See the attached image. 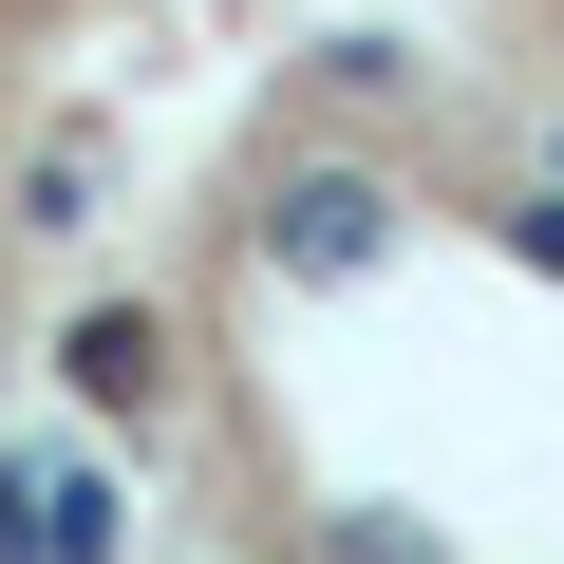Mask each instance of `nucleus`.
Wrapping results in <instances>:
<instances>
[{
  "label": "nucleus",
  "instance_id": "1",
  "mask_svg": "<svg viewBox=\"0 0 564 564\" xmlns=\"http://www.w3.org/2000/svg\"><path fill=\"white\" fill-rule=\"evenodd\" d=\"M113 545H132V508L95 452H0V564H113Z\"/></svg>",
  "mask_w": 564,
  "mask_h": 564
},
{
  "label": "nucleus",
  "instance_id": "2",
  "mask_svg": "<svg viewBox=\"0 0 564 564\" xmlns=\"http://www.w3.org/2000/svg\"><path fill=\"white\" fill-rule=\"evenodd\" d=\"M377 245H395V188L377 170H282V207H263V263L282 282H358Z\"/></svg>",
  "mask_w": 564,
  "mask_h": 564
},
{
  "label": "nucleus",
  "instance_id": "3",
  "mask_svg": "<svg viewBox=\"0 0 564 564\" xmlns=\"http://www.w3.org/2000/svg\"><path fill=\"white\" fill-rule=\"evenodd\" d=\"M57 377H76L95 414H170V321H151V302H76Z\"/></svg>",
  "mask_w": 564,
  "mask_h": 564
},
{
  "label": "nucleus",
  "instance_id": "4",
  "mask_svg": "<svg viewBox=\"0 0 564 564\" xmlns=\"http://www.w3.org/2000/svg\"><path fill=\"white\" fill-rule=\"evenodd\" d=\"M339 564H452L433 527H395V508H339Z\"/></svg>",
  "mask_w": 564,
  "mask_h": 564
},
{
  "label": "nucleus",
  "instance_id": "5",
  "mask_svg": "<svg viewBox=\"0 0 564 564\" xmlns=\"http://www.w3.org/2000/svg\"><path fill=\"white\" fill-rule=\"evenodd\" d=\"M508 263H545V282H564V170H545V188L508 207Z\"/></svg>",
  "mask_w": 564,
  "mask_h": 564
},
{
  "label": "nucleus",
  "instance_id": "6",
  "mask_svg": "<svg viewBox=\"0 0 564 564\" xmlns=\"http://www.w3.org/2000/svg\"><path fill=\"white\" fill-rule=\"evenodd\" d=\"M545 170H564V132H545Z\"/></svg>",
  "mask_w": 564,
  "mask_h": 564
}]
</instances>
